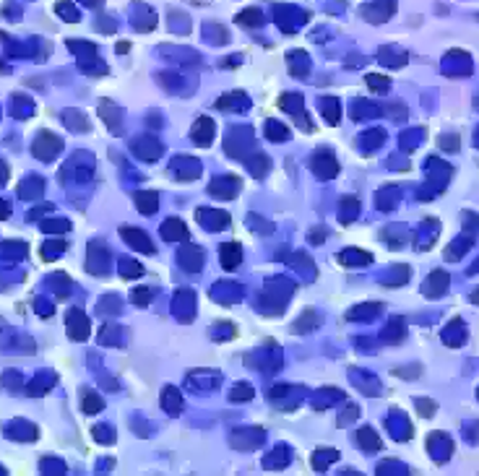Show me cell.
Listing matches in <instances>:
<instances>
[{
  "mask_svg": "<svg viewBox=\"0 0 479 476\" xmlns=\"http://www.w3.org/2000/svg\"><path fill=\"white\" fill-rule=\"evenodd\" d=\"M237 21H240V24H255V21H260V13L255 8H248V13H240Z\"/></svg>",
  "mask_w": 479,
  "mask_h": 476,
  "instance_id": "obj_6",
  "label": "cell"
},
{
  "mask_svg": "<svg viewBox=\"0 0 479 476\" xmlns=\"http://www.w3.org/2000/svg\"><path fill=\"white\" fill-rule=\"evenodd\" d=\"M357 440L362 442V448H367L370 453H375L378 448H380V440L370 432V429H360V435H357Z\"/></svg>",
  "mask_w": 479,
  "mask_h": 476,
  "instance_id": "obj_2",
  "label": "cell"
},
{
  "mask_svg": "<svg viewBox=\"0 0 479 476\" xmlns=\"http://www.w3.org/2000/svg\"><path fill=\"white\" fill-rule=\"evenodd\" d=\"M123 237H128V245L141 247V250H146V253L154 250V247H151V245L146 242V234H143V232H136V229H123Z\"/></svg>",
  "mask_w": 479,
  "mask_h": 476,
  "instance_id": "obj_1",
  "label": "cell"
},
{
  "mask_svg": "<svg viewBox=\"0 0 479 476\" xmlns=\"http://www.w3.org/2000/svg\"><path fill=\"white\" fill-rule=\"evenodd\" d=\"M388 83H391V81H388L385 76H383V78H380V76H373V73L367 76V86L373 88V92H385V88H388Z\"/></svg>",
  "mask_w": 479,
  "mask_h": 476,
  "instance_id": "obj_4",
  "label": "cell"
},
{
  "mask_svg": "<svg viewBox=\"0 0 479 476\" xmlns=\"http://www.w3.org/2000/svg\"><path fill=\"white\" fill-rule=\"evenodd\" d=\"M6 216H8V203L0 200V219H6Z\"/></svg>",
  "mask_w": 479,
  "mask_h": 476,
  "instance_id": "obj_8",
  "label": "cell"
},
{
  "mask_svg": "<svg viewBox=\"0 0 479 476\" xmlns=\"http://www.w3.org/2000/svg\"><path fill=\"white\" fill-rule=\"evenodd\" d=\"M180 409H183V401H180V396L175 398V393H167V411L169 414H180Z\"/></svg>",
  "mask_w": 479,
  "mask_h": 476,
  "instance_id": "obj_5",
  "label": "cell"
},
{
  "mask_svg": "<svg viewBox=\"0 0 479 476\" xmlns=\"http://www.w3.org/2000/svg\"><path fill=\"white\" fill-rule=\"evenodd\" d=\"M57 8H60V16H63V18H73V21H78V13H76V11L71 13V6H68V3H60Z\"/></svg>",
  "mask_w": 479,
  "mask_h": 476,
  "instance_id": "obj_7",
  "label": "cell"
},
{
  "mask_svg": "<svg viewBox=\"0 0 479 476\" xmlns=\"http://www.w3.org/2000/svg\"><path fill=\"white\" fill-rule=\"evenodd\" d=\"M83 411H86V414H97V411H102V398H99V396H92V393H86V396H83Z\"/></svg>",
  "mask_w": 479,
  "mask_h": 476,
  "instance_id": "obj_3",
  "label": "cell"
},
{
  "mask_svg": "<svg viewBox=\"0 0 479 476\" xmlns=\"http://www.w3.org/2000/svg\"><path fill=\"white\" fill-rule=\"evenodd\" d=\"M471 300H474V302H476V305H479V291H476V294H474V297H471Z\"/></svg>",
  "mask_w": 479,
  "mask_h": 476,
  "instance_id": "obj_9",
  "label": "cell"
}]
</instances>
